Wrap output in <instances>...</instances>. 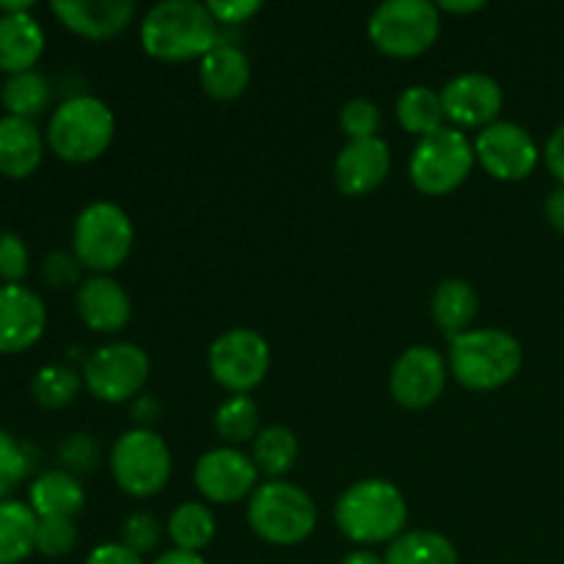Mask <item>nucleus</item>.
I'll return each instance as SVG.
<instances>
[{"instance_id": "33", "label": "nucleus", "mask_w": 564, "mask_h": 564, "mask_svg": "<svg viewBox=\"0 0 564 564\" xmlns=\"http://www.w3.org/2000/svg\"><path fill=\"white\" fill-rule=\"evenodd\" d=\"M383 116L372 99H347L339 110V127L347 135V141H367V138H378Z\"/></svg>"}, {"instance_id": "12", "label": "nucleus", "mask_w": 564, "mask_h": 564, "mask_svg": "<svg viewBox=\"0 0 564 564\" xmlns=\"http://www.w3.org/2000/svg\"><path fill=\"white\" fill-rule=\"evenodd\" d=\"M474 154L494 180L521 182L538 169L540 149L532 132L516 121H494L474 141Z\"/></svg>"}, {"instance_id": "42", "label": "nucleus", "mask_w": 564, "mask_h": 564, "mask_svg": "<svg viewBox=\"0 0 564 564\" xmlns=\"http://www.w3.org/2000/svg\"><path fill=\"white\" fill-rule=\"evenodd\" d=\"M543 160H545V165H549L551 174L560 180V185H564V121L556 127L554 132H551L549 141H545Z\"/></svg>"}, {"instance_id": "37", "label": "nucleus", "mask_w": 564, "mask_h": 564, "mask_svg": "<svg viewBox=\"0 0 564 564\" xmlns=\"http://www.w3.org/2000/svg\"><path fill=\"white\" fill-rule=\"evenodd\" d=\"M31 268V253H28L25 240L14 231L0 235V279L3 284H20Z\"/></svg>"}, {"instance_id": "21", "label": "nucleus", "mask_w": 564, "mask_h": 564, "mask_svg": "<svg viewBox=\"0 0 564 564\" xmlns=\"http://www.w3.org/2000/svg\"><path fill=\"white\" fill-rule=\"evenodd\" d=\"M44 138L36 121L3 116L0 119V174L28 180L42 165Z\"/></svg>"}, {"instance_id": "29", "label": "nucleus", "mask_w": 564, "mask_h": 564, "mask_svg": "<svg viewBox=\"0 0 564 564\" xmlns=\"http://www.w3.org/2000/svg\"><path fill=\"white\" fill-rule=\"evenodd\" d=\"M50 97H53L50 80L39 75L36 69L6 77L3 88H0V102H3L6 116H17V119L28 121H33L50 108Z\"/></svg>"}, {"instance_id": "4", "label": "nucleus", "mask_w": 564, "mask_h": 564, "mask_svg": "<svg viewBox=\"0 0 564 564\" xmlns=\"http://www.w3.org/2000/svg\"><path fill=\"white\" fill-rule=\"evenodd\" d=\"M116 119L113 110L91 94H77V97L64 99L53 110L47 121V147L53 149L55 158L64 163H91L108 152L113 141Z\"/></svg>"}, {"instance_id": "46", "label": "nucleus", "mask_w": 564, "mask_h": 564, "mask_svg": "<svg viewBox=\"0 0 564 564\" xmlns=\"http://www.w3.org/2000/svg\"><path fill=\"white\" fill-rule=\"evenodd\" d=\"M158 413H160V405L152 400V397H143V400L135 405V419L141 424L154 422V419H158Z\"/></svg>"}, {"instance_id": "9", "label": "nucleus", "mask_w": 564, "mask_h": 564, "mask_svg": "<svg viewBox=\"0 0 564 564\" xmlns=\"http://www.w3.org/2000/svg\"><path fill=\"white\" fill-rule=\"evenodd\" d=\"M110 474L116 485L135 499L158 496L171 479L169 446L149 427L127 430L110 449Z\"/></svg>"}, {"instance_id": "40", "label": "nucleus", "mask_w": 564, "mask_h": 564, "mask_svg": "<svg viewBox=\"0 0 564 564\" xmlns=\"http://www.w3.org/2000/svg\"><path fill=\"white\" fill-rule=\"evenodd\" d=\"M61 457L69 468H77V471H91L97 466V444L88 435H72L69 441L61 449Z\"/></svg>"}, {"instance_id": "43", "label": "nucleus", "mask_w": 564, "mask_h": 564, "mask_svg": "<svg viewBox=\"0 0 564 564\" xmlns=\"http://www.w3.org/2000/svg\"><path fill=\"white\" fill-rule=\"evenodd\" d=\"M545 220H549L556 231H564V185H556L554 191L545 196Z\"/></svg>"}, {"instance_id": "5", "label": "nucleus", "mask_w": 564, "mask_h": 564, "mask_svg": "<svg viewBox=\"0 0 564 564\" xmlns=\"http://www.w3.org/2000/svg\"><path fill=\"white\" fill-rule=\"evenodd\" d=\"M248 527L270 545H297L317 529V507L297 485L270 479L251 494Z\"/></svg>"}, {"instance_id": "7", "label": "nucleus", "mask_w": 564, "mask_h": 564, "mask_svg": "<svg viewBox=\"0 0 564 564\" xmlns=\"http://www.w3.org/2000/svg\"><path fill=\"white\" fill-rule=\"evenodd\" d=\"M369 42L391 58H416L441 36V11L430 0H386L369 14Z\"/></svg>"}, {"instance_id": "3", "label": "nucleus", "mask_w": 564, "mask_h": 564, "mask_svg": "<svg viewBox=\"0 0 564 564\" xmlns=\"http://www.w3.org/2000/svg\"><path fill=\"white\" fill-rule=\"evenodd\" d=\"M521 341L499 328L466 330L449 345L452 378L468 391L501 389L521 372Z\"/></svg>"}, {"instance_id": "2", "label": "nucleus", "mask_w": 564, "mask_h": 564, "mask_svg": "<svg viewBox=\"0 0 564 564\" xmlns=\"http://www.w3.org/2000/svg\"><path fill=\"white\" fill-rule=\"evenodd\" d=\"M334 521L350 543H394L408 523L405 496L389 479H361L336 499Z\"/></svg>"}, {"instance_id": "13", "label": "nucleus", "mask_w": 564, "mask_h": 564, "mask_svg": "<svg viewBox=\"0 0 564 564\" xmlns=\"http://www.w3.org/2000/svg\"><path fill=\"white\" fill-rule=\"evenodd\" d=\"M259 468L237 446H220L198 457L193 468L196 490L209 505H237L257 490Z\"/></svg>"}, {"instance_id": "27", "label": "nucleus", "mask_w": 564, "mask_h": 564, "mask_svg": "<svg viewBox=\"0 0 564 564\" xmlns=\"http://www.w3.org/2000/svg\"><path fill=\"white\" fill-rule=\"evenodd\" d=\"M169 538L176 551H187V554H198L207 549L218 532V521H215L213 510L202 501H185L176 507L169 518Z\"/></svg>"}, {"instance_id": "36", "label": "nucleus", "mask_w": 564, "mask_h": 564, "mask_svg": "<svg viewBox=\"0 0 564 564\" xmlns=\"http://www.w3.org/2000/svg\"><path fill=\"white\" fill-rule=\"evenodd\" d=\"M160 538H163V529H160V521L149 512H135L124 521L121 527V545H127L130 551H135L138 556L152 554L160 545Z\"/></svg>"}, {"instance_id": "14", "label": "nucleus", "mask_w": 564, "mask_h": 564, "mask_svg": "<svg viewBox=\"0 0 564 564\" xmlns=\"http://www.w3.org/2000/svg\"><path fill=\"white\" fill-rule=\"evenodd\" d=\"M446 386V361L438 350L427 345L408 347L391 367L389 389L397 405L408 411L430 408Z\"/></svg>"}, {"instance_id": "44", "label": "nucleus", "mask_w": 564, "mask_h": 564, "mask_svg": "<svg viewBox=\"0 0 564 564\" xmlns=\"http://www.w3.org/2000/svg\"><path fill=\"white\" fill-rule=\"evenodd\" d=\"M152 564H207L204 562L202 554H187V551H165V554H160L158 560Z\"/></svg>"}, {"instance_id": "26", "label": "nucleus", "mask_w": 564, "mask_h": 564, "mask_svg": "<svg viewBox=\"0 0 564 564\" xmlns=\"http://www.w3.org/2000/svg\"><path fill=\"white\" fill-rule=\"evenodd\" d=\"M386 564H460L455 543L449 538L430 529L402 532L394 543H389L383 556Z\"/></svg>"}, {"instance_id": "35", "label": "nucleus", "mask_w": 564, "mask_h": 564, "mask_svg": "<svg viewBox=\"0 0 564 564\" xmlns=\"http://www.w3.org/2000/svg\"><path fill=\"white\" fill-rule=\"evenodd\" d=\"M28 468H31V460H28V452L9 430L0 427V501L28 477Z\"/></svg>"}, {"instance_id": "23", "label": "nucleus", "mask_w": 564, "mask_h": 564, "mask_svg": "<svg viewBox=\"0 0 564 564\" xmlns=\"http://www.w3.org/2000/svg\"><path fill=\"white\" fill-rule=\"evenodd\" d=\"M28 505L36 518H72L86 507V490L80 479L69 471H47L33 479L28 490Z\"/></svg>"}, {"instance_id": "47", "label": "nucleus", "mask_w": 564, "mask_h": 564, "mask_svg": "<svg viewBox=\"0 0 564 564\" xmlns=\"http://www.w3.org/2000/svg\"><path fill=\"white\" fill-rule=\"evenodd\" d=\"M341 564H386L383 556L372 554V551H352V554H347Z\"/></svg>"}, {"instance_id": "38", "label": "nucleus", "mask_w": 564, "mask_h": 564, "mask_svg": "<svg viewBox=\"0 0 564 564\" xmlns=\"http://www.w3.org/2000/svg\"><path fill=\"white\" fill-rule=\"evenodd\" d=\"M80 268L75 253L66 251H53L47 253L42 264V279L47 281L53 290H66V286H80Z\"/></svg>"}, {"instance_id": "20", "label": "nucleus", "mask_w": 564, "mask_h": 564, "mask_svg": "<svg viewBox=\"0 0 564 564\" xmlns=\"http://www.w3.org/2000/svg\"><path fill=\"white\" fill-rule=\"evenodd\" d=\"M198 83L207 97L229 102L246 94L251 83V61L235 44L218 42L198 64Z\"/></svg>"}, {"instance_id": "15", "label": "nucleus", "mask_w": 564, "mask_h": 564, "mask_svg": "<svg viewBox=\"0 0 564 564\" xmlns=\"http://www.w3.org/2000/svg\"><path fill=\"white\" fill-rule=\"evenodd\" d=\"M441 102H444L446 119L460 127H488L499 121L505 108V88L499 80L482 72H466L457 75L441 88Z\"/></svg>"}, {"instance_id": "6", "label": "nucleus", "mask_w": 564, "mask_h": 564, "mask_svg": "<svg viewBox=\"0 0 564 564\" xmlns=\"http://www.w3.org/2000/svg\"><path fill=\"white\" fill-rule=\"evenodd\" d=\"M132 242L135 229L130 215L113 202H91L80 209L72 226V251L77 262L97 275L121 268L130 257Z\"/></svg>"}, {"instance_id": "24", "label": "nucleus", "mask_w": 564, "mask_h": 564, "mask_svg": "<svg viewBox=\"0 0 564 564\" xmlns=\"http://www.w3.org/2000/svg\"><path fill=\"white\" fill-rule=\"evenodd\" d=\"M479 312V295L468 281L446 279L435 286L433 301H430V314L433 323L444 330L446 336L466 334L468 325L474 323Z\"/></svg>"}, {"instance_id": "11", "label": "nucleus", "mask_w": 564, "mask_h": 564, "mask_svg": "<svg viewBox=\"0 0 564 564\" xmlns=\"http://www.w3.org/2000/svg\"><path fill=\"white\" fill-rule=\"evenodd\" d=\"M149 356L132 341H113L88 356L83 383L99 402L119 405L132 400L149 380Z\"/></svg>"}, {"instance_id": "22", "label": "nucleus", "mask_w": 564, "mask_h": 564, "mask_svg": "<svg viewBox=\"0 0 564 564\" xmlns=\"http://www.w3.org/2000/svg\"><path fill=\"white\" fill-rule=\"evenodd\" d=\"M44 53V31L31 11L0 14V72H31Z\"/></svg>"}, {"instance_id": "17", "label": "nucleus", "mask_w": 564, "mask_h": 564, "mask_svg": "<svg viewBox=\"0 0 564 564\" xmlns=\"http://www.w3.org/2000/svg\"><path fill=\"white\" fill-rule=\"evenodd\" d=\"M391 171V152L383 138L347 141L334 165V180L345 196L358 198L378 191Z\"/></svg>"}, {"instance_id": "8", "label": "nucleus", "mask_w": 564, "mask_h": 564, "mask_svg": "<svg viewBox=\"0 0 564 564\" xmlns=\"http://www.w3.org/2000/svg\"><path fill=\"white\" fill-rule=\"evenodd\" d=\"M477 154L474 143L455 127H441L427 138H419L411 152L408 174L413 187L424 196H446L457 191L471 174Z\"/></svg>"}, {"instance_id": "10", "label": "nucleus", "mask_w": 564, "mask_h": 564, "mask_svg": "<svg viewBox=\"0 0 564 564\" xmlns=\"http://www.w3.org/2000/svg\"><path fill=\"white\" fill-rule=\"evenodd\" d=\"M209 375L231 394H248L257 389L270 369V345L251 328H231L209 345Z\"/></svg>"}, {"instance_id": "34", "label": "nucleus", "mask_w": 564, "mask_h": 564, "mask_svg": "<svg viewBox=\"0 0 564 564\" xmlns=\"http://www.w3.org/2000/svg\"><path fill=\"white\" fill-rule=\"evenodd\" d=\"M77 545V527L72 518H39L36 554L58 560Z\"/></svg>"}, {"instance_id": "25", "label": "nucleus", "mask_w": 564, "mask_h": 564, "mask_svg": "<svg viewBox=\"0 0 564 564\" xmlns=\"http://www.w3.org/2000/svg\"><path fill=\"white\" fill-rule=\"evenodd\" d=\"M39 518L31 505L0 501V564H20L36 551Z\"/></svg>"}, {"instance_id": "28", "label": "nucleus", "mask_w": 564, "mask_h": 564, "mask_svg": "<svg viewBox=\"0 0 564 564\" xmlns=\"http://www.w3.org/2000/svg\"><path fill=\"white\" fill-rule=\"evenodd\" d=\"M444 102L430 86H408L397 99V121L405 132L427 138L444 127Z\"/></svg>"}, {"instance_id": "1", "label": "nucleus", "mask_w": 564, "mask_h": 564, "mask_svg": "<svg viewBox=\"0 0 564 564\" xmlns=\"http://www.w3.org/2000/svg\"><path fill=\"white\" fill-rule=\"evenodd\" d=\"M218 22L207 3L196 0H163L143 14L141 44L158 61L204 58L220 42Z\"/></svg>"}, {"instance_id": "16", "label": "nucleus", "mask_w": 564, "mask_h": 564, "mask_svg": "<svg viewBox=\"0 0 564 564\" xmlns=\"http://www.w3.org/2000/svg\"><path fill=\"white\" fill-rule=\"evenodd\" d=\"M47 328V306L22 284H0V352H22Z\"/></svg>"}, {"instance_id": "19", "label": "nucleus", "mask_w": 564, "mask_h": 564, "mask_svg": "<svg viewBox=\"0 0 564 564\" xmlns=\"http://www.w3.org/2000/svg\"><path fill=\"white\" fill-rule=\"evenodd\" d=\"M77 314L97 334H119L132 317V303L124 286L110 275H91L77 286Z\"/></svg>"}, {"instance_id": "31", "label": "nucleus", "mask_w": 564, "mask_h": 564, "mask_svg": "<svg viewBox=\"0 0 564 564\" xmlns=\"http://www.w3.org/2000/svg\"><path fill=\"white\" fill-rule=\"evenodd\" d=\"M215 433L229 446H240L259 435V405L248 394H231L215 411Z\"/></svg>"}, {"instance_id": "41", "label": "nucleus", "mask_w": 564, "mask_h": 564, "mask_svg": "<svg viewBox=\"0 0 564 564\" xmlns=\"http://www.w3.org/2000/svg\"><path fill=\"white\" fill-rule=\"evenodd\" d=\"M86 564H143V556L121 543H102L86 556Z\"/></svg>"}, {"instance_id": "45", "label": "nucleus", "mask_w": 564, "mask_h": 564, "mask_svg": "<svg viewBox=\"0 0 564 564\" xmlns=\"http://www.w3.org/2000/svg\"><path fill=\"white\" fill-rule=\"evenodd\" d=\"M438 6V11H449V14H474V11H479V9H485V3L482 0H466V3H455V0H441V3H435Z\"/></svg>"}, {"instance_id": "32", "label": "nucleus", "mask_w": 564, "mask_h": 564, "mask_svg": "<svg viewBox=\"0 0 564 564\" xmlns=\"http://www.w3.org/2000/svg\"><path fill=\"white\" fill-rule=\"evenodd\" d=\"M83 389V375H77L72 367L64 364H50L33 375L31 394L42 408L58 411V408L72 405Z\"/></svg>"}, {"instance_id": "18", "label": "nucleus", "mask_w": 564, "mask_h": 564, "mask_svg": "<svg viewBox=\"0 0 564 564\" xmlns=\"http://www.w3.org/2000/svg\"><path fill=\"white\" fill-rule=\"evenodd\" d=\"M58 22L86 39H113L135 17L132 0H55L50 6Z\"/></svg>"}, {"instance_id": "30", "label": "nucleus", "mask_w": 564, "mask_h": 564, "mask_svg": "<svg viewBox=\"0 0 564 564\" xmlns=\"http://www.w3.org/2000/svg\"><path fill=\"white\" fill-rule=\"evenodd\" d=\"M251 460L253 466L262 474H268V477H281V474H286L297 460L295 433L286 427H279V424L259 430V435L253 438Z\"/></svg>"}, {"instance_id": "39", "label": "nucleus", "mask_w": 564, "mask_h": 564, "mask_svg": "<svg viewBox=\"0 0 564 564\" xmlns=\"http://www.w3.org/2000/svg\"><path fill=\"white\" fill-rule=\"evenodd\" d=\"M207 9L218 25H240V22L251 20L257 11H262V3L257 0H209Z\"/></svg>"}]
</instances>
